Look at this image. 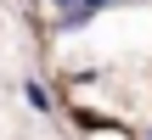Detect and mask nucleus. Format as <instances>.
<instances>
[{"instance_id":"obj_4","label":"nucleus","mask_w":152,"mask_h":140,"mask_svg":"<svg viewBox=\"0 0 152 140\" xmlns=\"http://www.w3.org/2000/svg\"><path fill=\"white\" fill-rule=\"evenodd\" d=\"M147 140H152V135H147Z\"/></svg>"},{"instance_id":"obj_2","label":"nucleus","mask_w":152,"mask_h":140,"mask_svg":"<svg viewBox=\"0 0 152 140\" xmlns=\"http://www.w3.org/2000/svg\"><path fill=\"white\" fill-rule=\"evenodd\" d=\"M79 6H85V11H90V17H96V11H107V6H113V0H79Z\"/></svg>"},{"instance_id":"obj_3","label":"nucleus","mask_w":152,"mask_h":140,"mask_svg":"<svg viewBox=\"0 0 152 140\" xmlns=\"http://www.w3.org/2000/svg\"><path fill=\"white\" fill-rule=\"evenodd\" d=\"M51 6H56V11H68V6H79V0H51Z\"/></svg>"},{"instance_id":"obj_1","label":"nucleus","mask_w":152,"mask_h":140,"mask_svg":"<svg viewBox=\"0 0 152 140\" xmlns=\"http://www.w3.org/2000/svg\"><path fill=\"white\" fill-rule=\"evenodd\" d=\"M23 101H28L34 112H51V90H45L39 79H28V84H23Z\"/></svg>"}]
</instances>
